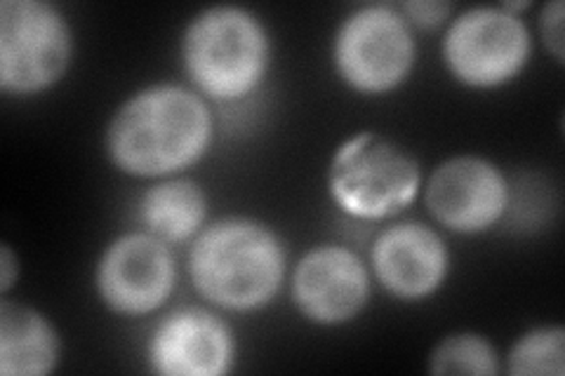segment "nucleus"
I'll return each instance as SVG.
<instances>
[{
  "label": "nucleus",
  "mask_w": 565,
  "mask_h": 376,
  "mask_svg": "<svg viewBox=\"0 0 565 376\" xmlns=\"http://www.w3.org/2000/svg\"><path fill=\"white\" fill-rule=\"evenodd\" d=\"M215 137V120L196 89L156 83L122 101L104 135L111 165L137 179H168L196 165Z\"/></svg>",
  "instance_id": "1"
},
{
  "label": "nucleus",
  "mask_w": 565,
  "mask_h": 376,
  "mask_svg": "<svg viewBox=\"0 0 565 376\" xmlns=\"http://www.w3.org/2000/svg\"><path fill=\"white\" fill-rule=\"evenodd\" d=\"M276 230L247 217L205 226L189 249V276L201 299L232 313H253L276 299L288 271Z\"/></svg>",
  "instance_id": "2"
},
{
  "label": "nucleus",
  "mask_w": 565,
  "mask_h": 376,
  "mask_svg": "<svg viewBox=\"0 0 565 376\" xmlns=\"http://www.w3.org/2000/svg\"><path fill=\"white\" fill-rule=\"evenodd\" d=\"M269 62L271 39L267 26L245 8H205L184 29L182 64L203 99H245L262 85Z\"/></svg>",
  "instance_id": "3"
},
{
  "label": "nucleus",
  "mask_w": 565,
  "mask_h": 376,
  "mask_svg": "<svg viewBox=\"0 0 565 376\" xmlns=\"http://www.w3.org/2000/svg\"><path fill=\"white\" fill-rule=\"evenodd\" d=\"M422 189L417 160L375 132H359L334 151L328 193L347 217L384 222L408 210Z\"/></svg>",
  "instance_id": "4"
},
{
  "label": "nucleus",
  "mask_w": 565,
  "mask_h": 376,
  "mask_svg": "<svg viewBox=\"0 0 565 376\" xmlns=\"http://www.w3.org/2000/svg\"><path fill=\"white\" fill-rule=\"evenodd\" d=\"M74 60V33L45 0L0 3V89L29 97L55 87Z\"/></svg>",
  "instance_id": "5"
},
{
  "label": "nucleus",
  "mask_w": 565,
  "mask_h": 376,
  "mask_svg": "<svg viewBox=\"0 0 565 376\" xmlns=\"http://www.w3.org/2000/svg\"><path fill=\"white\" fill-rule=\"evenodd\" d=\"M417 60L413 26L392 6H363L347 14L332 41L340 80L359 95H386L411 78Z\"/></svg>",
  "instance_id": "6"
},
{
  "label": "nucleus",
  "mask_w": 565,
  "mask_h": 376,
  "mask_svg": "<svg viewBox=\"0 0 565 376\" xmlns=\"http://www.w3.org/2000/svg\"><path fill=\"white\" fill-rule=\"evenodd\" d=\"M440 55L457 83L494 89L523 74L533 55V35L521 14L504 6H479L459 12L450 22Z\"/></svg>",
  "instance_id": "7"
},
{
  "label": "nucleus",
  "mask_w": 565,
  "mask_h": 376,
  "mask_svg": "<svg viewBox=\"0 0 565 376\" xmlns=\"http://www.w3.org/2000/svg\"><path fill=\"white\" fill-rule=\"evenodd\" d=\"M177 282L170 247L147 230L118 236L104 249L95 288L104 307L116 315L141 318L163 309Z\"/></svg>",
  "instance_id": "8"
},
{
  "label": "nucleus",
  "mask_w": 565,
  "mask_h": 376,
  "mask_svg": "<svg viewBox=\"0 0 565 376\" xmlns=\"http://www.w3.org/2000/svg\"><path fill=\"white\" fill-rule=\"evenodd\" d=\"M424 203L444 228L459 236H479L507 214L509 182L483 155H455L431 172Z\"/></svg>",
  "instance_id": "9"
},
{
  "label": "nucleus",
  "mask_w": 565,
  "mask_h": 376,
  "mask_svg": "<svg viewBox=\"0 0 565 376\" xmlns=\"http://www.w3.org/2000/svg\"><path fill=\"white\" fill-rule=\"evenodd\" d=\"M367 266L344 245H318L297 261L290 278L295 309L313 325L338 327L359 318L370 301Z\"/></svg>",
  "instance_id": "10"
},
{
  "label": "nucleus",
  "mask_w": 565,
  "mask_h": 376,
  "mask_svg": "<svg viewBox=\"0 0 565 376\" xmlns=\"http://www.w3.org/2000/svg\"><path fill=\"white\" fill-rule=\"evenodd\" d=\"M147 361L161 376H224L236 363V339L217 313L182 307L153 327Z\"/></svg>",
  "instance_id": "11"
},
{
  "label": "nucleus",
  "mask_w": 565,
  "mask_h": 376,
  "mask_svg": "<svg viewBox=\"0 0 565 376\" xmlns=\"http://www.w3.org/2000/svg\"><path fill=\"white\" fill-rule=\"evenodd\" d=\"M382 290L401 301H422L440 290L450 273V253L440 233L422 222L384 228L370 253Z\"/></svg>",
  "instance_id": "12"
},
{
  "label": "nucleus",
  "mask_w": 565,
  "mask_h": 376,
  "mask_svg": "<svg viewBox=\"0 0 565 376\" xmlns=\"http://www.w3.org/2000/svg\"><path fill=\"white\" fill-rule=\"evenodd\" d=\"M62 342L55 325L29 303L0 299V374L47 376L57 369Z\"/></svg>",
  "instance_id": "13"
},
{
  "label": "nucleus",
  "mask_w": 565,
  "mask_h": 376,
  "mask_svg": "<svg viewBox=\"0 0 565 376\" xmlns=\"http://www.w3.org/2000/svg\"><path fill=\"white\" fill-rule=\"evenodd\" d=\"M207 195L191 179H161L139 201V222L166 245L193 240L205 228Z\"/></svg>",
  "instance_id": "14"
},
{
  "label": "nucleus",
  "mask_w": 565,
  "mask_h": 376,
  "mask_svg": "<svg viewBox=\"0 0 565 376\" xmlns=\"http://www.w3.org/2000/svg\"><path fill=\"white\" fill-rule=\"evenodd\" d=\"M429 372L436 376H498L500 355L483 334L455 332L434 346L429 355Z\"/></svg>",
  "instance_id": "15"
},
{
  "label": "nucleus",
  "mask_w": 565,
  "mask_h": 376,
  "mask_svg": "<svg viewBox=\"0 0 565 376\" xmlns=\"http://www.w3.org/2000/svg\"><path fill=\"white\" fill-rule=\"evenodd\" d=\"M511 376H563L565 374V332L558 325L535 327L511 346L507 357Z\"/></svg>",
  "instance_id": "16"
},
{
  "label": "nucleus",
  "mask_w": 565,
  "mask_h": 376,
  "mask_svg": "<svg viewBox=\"0 0 565 376\" xmlns=\"http://www.w3.org/2000/svg\"><path fill=\"white\" fill-rule=\"evenodd\" d=\"M398 12L411 26L436 29L450 20L452 3H446V0H408V3L398 6Z\"/></svg>",
  "instance_id": "17"
},
{
  "label": "nucleus",
  "mask_w": 565,
  "mask_h": 376,
  "mask_svg": "<svg viewBox=\"0 0 565 376\" xmlns=\"http://www.w3.org/2000/svg\"><path fill=\"white\" fill-rule=\"evenodd\" d=\"M563 17H565L563 0H552V3H546L540 14L542 41L558 64H563V57H565V31H563L565 20Z\"/></svg>",
  "instance_id": "18"
},
{
  "label": "nucleus",
  "mask_w": 565,
  "mask_h": 376,
  "mask_svg": "<svg viewBox=\"0 0 565 376\" xmlns=\"http://www.w3.org/2000/svg\"><path fill=\"white\" fill-rule=\"evenodd\" d=\"M17 278H20V259L12 253V247L3 243L0 245V294L6 297Z\"/></svg>",
  "instance_id": "19"
}]
</instances>
